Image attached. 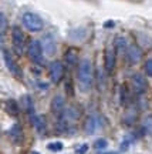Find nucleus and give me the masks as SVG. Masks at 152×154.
Returning a JSON list of instances; mask_svg holds the SVG:
<instances>
[{
  "label": "nucleus",
  "mask_w": 152,
  "mask_h": 154,
  "mask_svg": "<svg viewBox=\"0 0 152 154\" xmlns=\"http://www.w3.org/2000/svg\"><path fill=\"white\" fill-rule=\"evenodd\" d=\"M107 146H108V141L105 140V138H98L97 141L94 143V147L97 150H104L107 149Z\"/></svg>",
  "instance_id": "nucleus-23"
},
{
  "label": "nucleus",
  "mask_w": 152,
  "mask_h": 154,
  "mask_svg": "<svg viewBox=\"0 0 152 154\" xmlns=\"http://www.w3.org/2000/svg\"><path fill=\"white\" fill-rule=\"evenodd\" d=\"M130 91H128V87L122 84L120 88V103L122 107H127V106L130 104Z\"/></svg>",
  "instance_id": "nucleus-19"
},
{
  "label": "nucleus",
  "mask_w": 152,
  "mask_h": 154,
  "mask_svg": "<svg viewBox=\"0 0 152 154\" xmlns=\"http://www.w3.org/2000/svg\"><path fill=\"white\" fill-rule=\"evenodd\" d=\"M31 154H40V153H38V151H33Z\"/></svg>",
  "instance_id": "nucleus-31"
},
{
  "label": "nucleus",
  "mask_w": 152,
  "mask_h": 154,
  "mask_svg": "<svg viewBox=\"0 0 152 154\" xmlns=\"http://www.w3.org/2000/svg\"><path fill=\"white\" fill-rule=\"evenodd\" d=\"M22 107L24 109V111L30 116V119L36 114V113H34V103H33V99L28 96V94H26V96L22 97Z\"/></svg>",
  "instance_id": "nucleus-17"
},
{
  "label": "nucleus",
  "mask_w": 152,
  "mask_h": 154,
  "mask_svg": "<svg viewBox=\"0 0 152 154\" xmlns=\"http://www.w3.org/2000/svg\"><path fill=\"white\" fill-rule=\"evenodd\" d=\"M131 86H132V90L135 94H144L148 90L147 79L139 73H135L131 76Z\"/></svg>",
  "instance_id": "nucleus-9"
},
{
  "label": "nucleus",
  "mask_w": 152,
  "mask_h": 154,
  "mask_svg": "<svg viewBox=\"0 0 152 154\" xmlns=\"http://www.w3.org/2000/svg\"><path fill=\"white\" fill-rule=\"evenodd\" d=\"M4 110L7 114H10L11 117H17L19 116V113H20V106H19V103H17L16 100H7L4 103Z\"/></svg>",
  "instance_id": "nucleus-16"
},
{
  "label": "nucleus",
  "mask_w": 152,
  "mask_h": 154,
  "mask_svg": "<svg viewBox=\"0 0 152 154\" xmlns=\"http://www.w3.org/2000/svg\"><path fill=\"white\" fill-rule=\"evenodd\" d=\"M30 120H31L33 127L37 130V133H40V134H44V133H46V130H47V120H46L44 116L34 114Z\"/></svg>",
  "instance_id": "nucleus-15"
},
{
  "label": "nucleus",
  "mask_w": 152,
  "mask_h": 154,
  "mask_svg": "<svg viewBox=\"0 0 152 154\" xmlns=\"http://www.w3.org/2000/svg\"><path fill=\"white\" fill-rule=\"evenodd\" d=\"M125 54H127V59H128V61H130L131 64H136L142 59V50L139 49V46L131 44V46H128Z\"/></svg>",
  "instance_id": "nucleus-13"
},
{
  "label": "nucleus",
  "mask_w": 152,
  "mask_h": 154,
  "mask_svg": "<svg viewBox=\"0 0 152 154\" xmlns=\"http://www.w3.org/2000/svg\"><path fill=\"white\" fill-rule=\"evenodd\" d=\"M136 120V111L135 109H127V113H125L124 116V123L125 124H128V126H131V124H134Z\"/></svg>",
  "instance_id": "nucleus-21"
},
{
  "label": "nucleus",
  "mask_w": 152,
  "mask_h": 154,
  "mask_svg": "<svg viewBox=\"0 0 152 154\" xmlns=\"http://www.w3.org/2000/svg\"><path fill=\"white\" fill-rule=\"evenodd\" d=\"M11 43L17 56H22L26 50V36L19 26L11 27Z\"/></svg>",
  "instance_id": "nucleus-4"
},
{
  "label": "nucleus",
  "mask_w": 152,
  "mask_h": 154,
  "mask_svg": "<svg viewBox=\"0 0 152 154\" xmlns=\"http://www.w3.org/2000/svg\"><path fill=\"white\" fill-rule=\"evenodd\" d=\"M145 73H147V76L152 77V59H148L145 63Z\"/></svg>",
  "instance_id": "nucleus-26"
},
{
  "label": "nucleus",
  "mask_w": 152,
  "mask_h": 154,
  "mask_svg": "<svg viewBox=\"0 0 152 154\" xmlns=\"http://www.w3.org/2000/svg\"><path fill=\"white\" fill-rule=\"evenodd\" d=\"M105 84H107L105 76H104V73L100 70V72H98V87H100V90H104V88H105Z\"/></svg>",
  "instance_id": "nucleus-24"
},
{
  "label": "nucleus",
  "mask_w": 152,
  "mask_h": 154,
  "mask_svg": "<svg viewBox=\"0 0 152 154\" xmlns=\"http://www.w3.org/2000/svg\"><path fill=\"white\" fill-rule=\"evenodd\" d=\"M27 56L28 59L37 64V66H41L44 63V57H43V49H41V44L38 40H31L27 46Z\"/></svg>",
  "instance_id": "nucleus-5"
},
{
  "label": "nucleus",
  "mask_w": 152,
  "mask_h": 154,
  "mask_svg": "<svg viewBox=\"0 0 152 154\" xmlns=\"http://www.w3.org/2000/svg\"><path fill=\"white\" fill-rule=\"evenodd\" d=\"M41 49H43V53H46L47 56H54L55 51H57V44H55V38L53 37L51 33H47L44 34V37L41 38Z\"/></svg>",
  "instance_id": "nucleus-10"
},
{
  "label": "nucleus",
  "mask_w": 152,
  "mask_h": 154,
  "mask_svg": "<svg viewBox=\"0 0 152 154\" xmlns=\"http://www.w3.org/2000/svg\"><path fill=\"white\" fill-rule=\"evenodd\" d=\"M128 40L124 37V36H118V37L114 40V49L117 53H121V54H124L127 49H128Z\"/></svg>",
  "instance_id": "nucleus-18"
},
{
  "label": "nucleus",
  "mask_w": 152,
  "mask_h": 154,
  "mask_svg": "<svg viewBox=\"0 0 152 154\" xmlns=\"http://www.w3.org/2000/svg\"><path fill=\"white\" fill-rule=\"evenodd\" d=\"M47 150L53 151V153H58L63 150V143L60 141H53V143H49L47 144Z\"/></svg>",
  "instance_id": "nucleus-22"
},
{
  "label": "nucleus",
  "mask_w": 152,
  "mask_h": 154,
  "mask_svg": "<svg viewBox=\"0 0 152 154\" xmlns=\"http://www.w3.org/2000/svg\"><path fill=\"white\" fill-rule=\"evenodd\" d=\"M115 61H117V51H115L114 46H107V49L104 51V69H105V73L111 74L114 72Z\"/></svg>",
  "instance_id": "nucleus-8"
},
{
  "label": "nucleus",
  "mask_w": 152,
  "mask_h": 154,
  "mask_svg": "<svg viewBox=\"0 0 152 154\" xmlns=\"http://www.w3.org/2000/svg\"><path fill=\"white\" fill-rule=\"evenodd\" d=\"M80 117H81V110H80L78 106H68V107H65L61 117L57 119L58 130L61 133H67L68 130L74 128L76 123L80 120Z\"/></svg>",
  "instance_id": "nucleus-2"
},
{
  "label": "nucleus",
  "mask_w": 152,
  "mask_h": 154,
  "mask_svg": "<svg viewBox=\"0 0 152 154\" xmlns=\"http://www.w3.org/2000/svg\"><path fill=\"white\" fill-rule=\"evenodd\" d=\"M64 61L68 67H76L78 66V50L76 47H70V49L65 50L64 53Z\"/></svg>",
  "instance_id": "nucleus-14"
},
{
  "label": "nucleus",
  "mask_w": 152,
  "mask_h": 154,
  "mask_svg": "<svg viewBox=\"0 0 152 154\" xmlns=\"http://www.w3.org/2000/svg\"><path fill=\"white\" fill-rule=\"evenodd\" d=\"M142 130H145L148 134H152V116L147 117V120L144 123V128Z\"/></svg>",
  "instance_id": "nucleus-25"
},
{
  "label": "nucleus",
  "mask_w": 152,
  "mask_h": 154,
  "mask_svg": "<svg viewBox=\"0 0 152 154\" xmlns=\"http://www.w3.org/2000/svg\"><path fill=\"white\" fill-rule=\"evenodd\" d=\"M87 150H88V146L87 144H82V146H80V147L76 150V153L77 154H85L87 153Z\"/></svg>",
  "instance_id": "nucleus-28"
},
{
  "label": "nucleus",
  "mask_w": 152,
  "mask_h": 154,
  "mask_svg": "<svg viewBox=\"0 0 152 154\" xmlns=\"http://www.w3.org/2000/svg\"><path fill=\"white\" fill-rule=\"evenodd\" d=\"M50 107H51V113H53V116H54L55 119H60L61 114L64 113V109H65L64 97H63V96H55V97H53Z\"/></svg>",
  "instance_id": "nucleus-11"
},
{
  "label": "nucleus",
  "mask_w": 152,
  "mask_h": 154,
  "mask_svg": "<svg viewBox=\"0 0 152 154\" xmlns=\"http://www.w3.org/2000/svg\"><path fill=\"white\" fill-rule=\"evenodd\" d=\"M65 90H68V94H70V96H73V87H71V82L65 83Z\"/></svg>",
  "instance_id": "nucleus-29"
},
{
  "label": "nucleus",
  "mask_w": 152,
  "mask_h": 154,
  "mask_svg": "<svg viewBox=\"0 0 152 154\" xmlns=\"http://www.w3.org/2000/svg\"><path fill=\"white\" fill-rule=\"evenodd\" d=\"M23 26L27 29L28 32L36 33V32H41L43 30L44 22L38 14L33 13V11H26L23 14Z\"/></svg>",
  "instance_id": "nucleus-3"
},
{
  "label": "nucleus",
  "mask_w": 152,
  "mask_h": 154,
  "mask_svg": "<svg viewBox=\"0 0 152 154\" xmlns=\"http://www.w3.org/2000/svg\"><path fill=\"white\" fill-rule=\"evenodd\" d=\"M131 143H132V141H131L130 137H127L125 140H122V143H121V147H120V151H125V150H128V147H130Z\"/></svg>",
  "instance_id": "nucleus-27"
},
{
  "label": "nucleus",
  "mask_w": 152,
  "mask_h": 154,
  "mask_svg": "<svg viewBox=\"0 0 152 154\" xmlns=\"http://www.w3.org/2000/svg\"><path fill=\"white\" fill-rule=\"evenodd\" d=\"M3 59H4V64L6 67H7V70L13 74L14 77H17V79H22L23 77V72L22 69H20V66L17 64V61L14 60V57H13V54H11L9 50H3Z\"/></svg>",
  "instance_id": "nucleus-7"
},
{
  "label": "nucleus",
  "mask_w": 152,
  "mask_h": 154,
  "mask_svg": "<svg viewBox=\"0 0 152 154\" xmlns=\"http://www.w3.org/2000/svg\"><path fill=\"white\" fill-rule=\"evenodd\" d=\"M9 136H10V140L13 141V144L16 146H22L23 141H24V134H23V128L19 123H14L13 126L10 127L9 130Z\"/></svg>",
  "instance_id": "nucleus-12"
},
{
  "label": "nucleus",
  "mask_w": 152,
  "mask_h": 154,
  "mask_svg": "<svg viewBox=\"0 0 152 154\" xmlns=\"http://www.w3.org/2000/svg\"><path fill=\"white\" fill-rule=\"evenodd\" d=\"M77 79H78V84L82 91H88L91 88L92 82H94V69H92V63L90 59H82L78 63Z\"/></svg>",
  "instance_id": "nucleus-1"
},
{
  "label": "nucleus",
  "mask_w": 152,
  "mask_h": 154,
  "mask_svg": "<svg viewBox=\"0 0 152 154\" xmlns=\"http://www.w3.org/2000/svg\"><path fill=\"white\" fill-rule=\"evenodd\" d=\"M64 73H65V67H64V64H63L60 60H54V61H51V63H50L49 76H50V80H51V83L58 84V83L63 80Z\"/></svg>",
  "instance_id": "nucleus-6"
},
{
  "label": "nucleus",
  "mask_w": 152,
  "mask_h": 154,
  "mask_svg": "<svg viewBox=\"0 0 152 154\" xmlns=\"http://www.w3.org/2000/svg\"><path fill=\"white\" fill-rule=\"evenodd\" d=\"M114 22H111V20H108V22H105V24H104V27H114Z\"/></svg>",
  "instance_id": "nucleus-30"
},
{
  "label": "nucleus",
  "mask_w": 152,
  "mask_h": 154,
  "mask_svg": "<svg viewBox=\"0 0 152 154\" xmlns=\"http://www.w3.org/2000/svg\"><path fill=\"white\" fill-rule=\"evenodd\" d=\"M95 128H97V119L95 117H92V116H88L85 123H84V130L87 134H92V133L95 131Z\"/></svg>",
  "instance_id": "nucleus-20"
}]
</instances>
